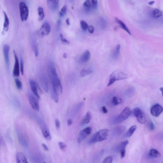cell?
I'll return each mask as SVG.
<instances>
[{"instance_id":"46","label":"cell","mask_w":163,"mask_h":163,"mask_svg":"<svg viewBox=\"0 0 163 163\" xmlns=\"http://www.w3.org/2000/svg\"><path fill=\"white\" fill-rule=\"evenodd\" d=\"M102 110L103 112L105 114H106L108 112V110L106 106H103L102 107Z\"/></svg>"},{"instance_id":"37","label":"cell","mask_w":163,"mask_h":163,"mask_svg":"<svg viewBox=\"0 0 163 163\" xmlns=\"http://www.w3.org/2000/svg\"><path fill=\"white\" fill-rule=\"evenodd\" d=\"M120 44L117 45L114 52V57H117L119 56L120 53Z\"/></svg>"},{"instance_id":"17","label":"cell","mask_w":163,"mask_h":163,"mask_svg":"<svg viewBox=\"0 0 163 163\" xmlns=\"http://www.w3.org/2000/svg\"><path fill=\"white\" fill-rule=\"evenodd\" d=\"M4 16V22L2 33H5L8 31L10 24L9 20L6 12L3 11Z\"/></svg>"},{"instance_id":"3","label":"cell","mask_w":163,"mask_h":163,"mask_svg":"<svg viewBox=\"0 0 163 163\" xmlns=\"http://www.w3.org/2000/svg\"><path fill=\"white\" fill-rule=\"evenodd\" d=\"M131 113V110L128 107H126L118 116L115 117L112 120V124H119L123 121L127 120L129 117Z\"/></svg>"},{"instance_id":"27","label":"cell","mask_w":163,"mask_h":163,"mask_svg":"<svg viewBox=\"0 0 163 163\" xmlns=\"http://www.w3.org/2000/svg\"><path fill=\"white\" fill-rule=\"evenodd\" d=\"M93 70L90 69H83L80 72V75L82 78H84L90 75L93 72Z\"/></svg>"},{"instance_id":"16","label":"cell","mask_w":163,"mask_h":163,"mask_svg":"<svg viewBox=\"0 0 163 163\" xmlns=\"http://www.w3.org/2000/svg\"><path fill=\"white\" fill-rule=\"evenodd\" d=\"M59 1H48L47 5L49 9L53 12L57 11L59 7Z\"/></svg>"},{"instance_id":"26","label":"cell","mask_w":163,"mask_h":163,"mask_svg":"<svg viewBox=\"0 0 163 163\" xmlns=\"http://www.w3.org/2000/svg\"><path fill=\"white\" fill-rule=\"evenodd\" d=\"M16 157L19 159L22 163H28L27 158L22 152H18L16 154Z\"/></svg>"},{"instance_id":"34","label":"cell","mask_w":163,"mask_h":163,"mask_svg":"<svg viewBox=\"0 0 163 163\" xmlns=\"http://www.w3.org/2000/svg\"><path fill=\"white\" fill-rule=\"evenodd\" d=\"M15 82L18 89L22 90V85L21 81L17 78H15Z\"/></svg>"},{"instance_id":"21","label":"cell","mask_w":163,"mask_h":163,"mask_svg":"<svg viewBox=\"0 0 163 163\" xmlns=\"http://www.w3.org/2000/svg\"><path fill=\"white\" fill-rule=\"evenodd\" d=\"M126 127L124 126H120L117 127L113 129L112 134L115 136H119L121 135L126 129Z\"/></svg>"},{"instance_id":"13","label":"cell","mask_w":163,"mask_h":163,"mask_svg":"<svg viewBox=\"0 0 163 163\" xmlns=\"http://www.w3.org/2000/svg\"><path fill=\"white\" fill-rule=\"evenodd\" d=\"M39 80L42 88L46 93H48L49 89L48 83L45 76L43 74H41L39 76Z\"/></svg>"},{"instance_id":"35","label":"cell","mask_w":163,"mask_h":163,"mask_svg":"<svg viewBox=\"0 0 163 163\" xmlns=\"http://www.w3.org/2000/svg\"><path fill=\"white\" fill-rule=\"evenodd\" d=\"M134 91H135V89L133 88H130L128 89V90L126 91V94L128 97H131L132 96Z\"/></svg>"},{"instance_id":"7","label":"cell","mask_w":163,"mask_h":163,"mask_svg":"<svg viewBox=\"0 0 163 163\" xmlns=\"http://www.w3.org/2000/svg\"><path fill=\"white\" fill-rule=\"evenodd\" d=\"M133 115L135 117L138 122L141 124L146 122L145 116L142 110L139 108H135L133 109L132 111Z\"/></svg>"},{"instance_id":"8","label":"cell","mask_w":163,"mask_h":163,"mask_svg":"<svg viewBox=\"0 0 163 163\" xmlns=\"http://www.w3.org/2000/svg\"><path fill=\"white\" fill-rule=\"evenodd\" d=\"M51 30V25L48 22H45L38 31V36L40 37H43L44 36L48 35L50 32Z\"/></svg>"},{"instance_id":"14","label":"cell","mask_w":163,"mask_h":163,"mask_svg":"<svg viewBox=\"0 0 163 163\" xmlns=\"http://www.w3.org/2000/svg\"><path fill=\"white\" fill-rule=\"evenodd\" d=\"M29 83L32 91L34 95L38 99H40V97L38 89H40V88L39 87L38 84L36 83L35 81L32 79L29 80Z\"/></svg>"},{"instance_id":"50","label":"cell","mask_w":163,"mask_h":163,"mask_svg":"<svg viewBox=\"0 0 163 163\" xmlns=\"http://www.w3.org/2000/svg\"><path fill=\"white\" fill-rule=\"evenodd\" d=\"M63 57L64 58H66L67 57V55L66 53H64L63 55Z\"/></svg>"},{"instance_id":"45","label":"cell","mask_w":163,"mask_h":163,"mask_svg":"<svg viewBox=\"0 0 163 163\" xmlns=\"http://www.w3.org/2000/svg\"><path fill=\"white\" fill-rule=\"evenodd\" d=\"M42 146L43 147V149L45 151H49V149L48 146H47L46 144L44 143H42Z\"/></svg>"},{"instance_id":"32","label":"cell","mask_w":163,"mask_h":163,"mask_svg":"<svg viewBox=\"0 0 163 163\" xmlns=\"http://www.w3.org/2000/svg\"><path fill=\"white\" fill-rule=\"evenodd\" d=\"M32 41V46L34 53H35V56L36 57H37L38 55L39 52L37 44L36 41H35L33 40Z\"/></svg>"},{"instance_id":"51","label":"cell","mask_w":163,"mask_h":163,"mask_svg":"<svg viewBox=\"0 0 163 163\" xmlns=\"http://www.w3.org/2000/svg\"><path fill=\"white\" fill-rule=\"evenodd\" d=\"M160 91H162V96L163 97V87L160 88Z\"/></svg>"},{"instance_id":"10","label":"cell","mask_w":163,"mask_h":163,"mask_svg":"<svg viewBox=\"0 0 163 163\" xmlns=\"http://www.w3.org/2000/svg\"><path fill=\"white\" fill-rule=\"evenodd\" d=\"M35 97L34 95L30 93L29 95V101L32 108L35 111H39L40 110V105Z\"/></svg>"},{"instance_id":"22","label":"cell","mask_w":163,"mask_h":163,"mask_svg":"<svg viewBox=\"0 0 163 163\" xmlns=\"http://www.w3.org/2000/svg\"><path fill=\"white\" fill-rule=\"evenodd\" d=\"M91 119V113L88 112L86 113L85 116L83 117L81 121V125L83 126L88 124L90 122Z\"/></svg>"},{"instance_id":"25","label":"cell","mask_w":163,"mask_h":163,"mask_svg":"<svg viewBox=\"0 0 163 163\" xmlns=\"http://www.w3.org/2000/svg\"><path fill=\"white\" fill-rule=\"evenodd\" d=\"M115 20L116 22L119 24L121 27L124 30L126 31L130 35H131V33L130 31L128 28L127 27V26L125 24V23H124L121 20L118 19L117 18H115Z\"/></svg>"},{"instance_id":"39","label":"cell","mask_w":163,"mask_h":163,"mask_svg":"<svg viewBox=\"0 0 163 163\" xmlns=\"http://www.w3.org/2000/svg\"><path fill=\"white\" fill-rule=\"evenodd\" d=\"M20 71L22 75H23L24 73V65L22 58H20Z\"/></svg>"},{"instance_id":"15","label":"cell","mask_w":163,"mask_h":163,"mask_svg":"<svg viewBox=\"0 0 163 163\" xmlns=\"http://www.w3.org/2000/svg\"><path fill=\"white\" fill-rule=\"evenodd\" d=\"M163 111V108L161 105L158 104L154 105L151 109L152 115L156 117L159 116Z\"/></svg>"},{"instance_id":"20","label":"cell","mask_w":163,"mask_h":163,"mask_svg":"<svg viewBox=\"0 0 163 163\" xmlns=\"http://www.w3.org/2000/svg\"><path fill=\"white\" fill-rule=\"evenodd\" d=\"M128 143V140H126L122 142L120 145L119 148L120 151L121 157L122 158H124L125 156L126 148Z\"/></svg>"},{"instance_id":"5","label":"cell","mask_w":163,"mask_h":163,"mask_svg":"<svg viewBox=\"0 0 163 163\" xmlns=\"http://www.w3.org/2000/svg\"><path fill=\"white\" fill-rule=\"evenodd\" d=\"M37 121L44 138L47 140H51V137L50 132L45 122L41 118H38Z\"/></svg>"},{"instance_id":"53","label":"cell","mask_w":163,"mask_h":163,"mask_svg":"<svg viewBox=\"0 0 163 163\" xmlns=\"http://www.w3.org/2000/svg\"><path fill=\"white\" fill-rule=\"evenodd\" d=\"M43 163H47L45 162H44Z\"/></svg>"},{"instance_id":"29","label":"cell","mask_w":163,"mask_h":163,"mask_svg":"<svg viewBox=\"0 0 163 163\" xmlns=\"http://www.w3.org/2000/svg\"><path fill=\"white\" fill-rule=\"evenodd\" d=\"M122 99L117 97H113L112 99V104L114 106H116L122 102Z\"/></svg>"},{"instance_id":"48","label":"cell","mask_w":163,"mask_h":163,"mask_svg":"<svg viewBox=\"0 0 163 163\" xmlns=\"http://www.w3.org/2000/svg\"><path fill=\"white\" fill-rule=\"evenodd\" d=\"M66 23L68 25H70V20L69 18H67L66 20Z\"/></svg>"},{"instance_id":"1","label":"cell","mask_w":163,"mask_h":163,"mask_svg":"<svg viewBox=\"0 0 163 163\" xmlns=\"http://www.w3.org/2000/svg\"><path fill=\"white\" fill-rule=\"evenodd\" d=\"M49 70L52 83V90L58 95L62 93V88L61 81L57 72L56 68L53 63H49Z\"/></svg>"},{"instance_id":"52","label":"cell","mask_w":163,"mask_h":163,"mask_svg":"<svg viewBox=\"0 0 163 163\" xmlns=\"http://www.w3.org/2000/svg\"><path fill=\"white\" fill-rule=\"evenodd\" d=\"M16 160L17 163H22L20 161V160H19V159L18 158L16 157Z\"/></svg>"},{"instance_id":"12","label":"cell","mask_w":163,"mask_h":163,"mask_svg":"<svg viewBox=\"0 0 163 163\" xmlns=\"http://www.w3.org/2000/svg\"><path fill=\"white\" fill-rule=\"evenodd\" d=\"M13 53L14 56L15 62L13 74L14 77H19L20 74L19 62L16 52L14 51Z\"/></svg>"},{"instance_id":"11","label":"cell","mask_w":163,"mask_h":163,"mask_svg":"<svg viewBox=\"0 0 163 163\" xmlns=\"http://www.w3.org/2000/svg\"><path fill=\"white\" fill-rule=\"evenodd\" d=\"M92 131V128L90 127H87L84 129L80 132L78 137L79 142L81 143L87 137L91 134Z\"/></svg>"},{"instance_id":"33","label":"cell","mask_w":163,"mask_h":163,"mask_svg":"<svg viewBox=\"0 0 163 163\" xmlns=\"http://www.w3.org/2000/svg\"><path fill=\"white\" fill-rule=\"evenodd\" d=\"M67 11V6L64 5L63 6L60 10L59 12L60 16L61 17H63L66 14Z\"/></svg>"},{"instance_id":"41","label":"cell","mask_w":163,"mask_h":163,"mask_svg":"<svg viewBox=\"0 0 163 163\" xmlns=\"http://www.w3.org/2000/svg\"><path fill=\"white\" fill-rule=\"evenodd\" d=\"M55 126L57 129L58 130L61 127V123L59 120L57 119L55 120Z\"/></svg>"},{"instance_id":"38","label":"cell","mask_w":163,"mask_h":163,"mask_svg":"<svg viewBox=\"0 0 163 163\" xmlns=\"http://www.w3.org/2000/svg\"><path fill=\"white\" fill-rule=\"evenodd\" d=\"M113 160L112 156H107L103 161L102 163H112Z\"/></svg>"},{"instance_id":"2","label":"cell","mask_w":163,"mask_h":163,"mask_svg":"<svg viewBox=\"0 0 163 163\" xmlns=\"http://www.w3.org/2000/svg\"><path fill=\"white\" fill-rule=\"evenodd\" d=\"M108 132L109 130L106 129L99 130L92 137L89 141V143L92 144L106 140Z\"/></svg>"},{"instance_id":"24","label":"cell","mask_w":163,"mask_h":163,"mask_svg":"<svg viewBox=\"0 0 163 163\" xmlns=\"http://www.w3.org/2000/svg\"><path fill=\"white\" fill-rule=\"evenodd\" d=\"M137 129V127L136 125H134L131 127L128 130V132L126 133L124 136H123V138H128L130 137L133 135V133L135 132Z\"/></svg>"},{"instance_id":"31","label":"cell","mask_w":163,"mask_h":163,"mask_svg":"<svg viewBox=\"0 0 163 163\" xmlns=\"http://www.w3.org/2000/svg\"><path fill=\"white\" fill-rule=\"evenodd\" d=\"M51 96L53 99V100L54 101L58 103L59 101V97L58 95L54 91L51 90Z\"/></svg>"},{"instance_id":"43","label":"cell","mask_w":163,"mask_h":163,"mask_svg":"<svg viewBox=\"0 0 163 163\" xmlns=\"http://www.w3.org/2000/svg\"><path fill=\"white\" fill-rule=\"evenodd\" d=\"M148 127L149 129L151 131H153L155 127L154 124L151 121L149 123Z\"/></svg>"},{"instance_id":"4","label":"cell","mask_w":163,"mask_h":163,"mask_svg":"<svg viewBox=\"0 0 163 163\" xmlns=\"http://www.w3.org/2000/svg\"><path fill=\"white\" fill-rule=\"evenodd\" d=\"M128 78V76L126 74L120 71H115L110 75L107 86L111 85L115 81L125 80Z\"/></svg>"},{"instance_id":"28","label":"cell","mask_w":163,"mask_h":163,"mask_svg":"<svg viewBox=\"0 0 163 163\" xmlns=\"http://www.w3.org/2000/svg\"><path fill=\"white\" fill-rule=\"evenodd\" d=\"M38 11L39 15L38 20H42L44 19L45 16L43 8L41 7H39L38 8Z\"/></svg>"},{"instance_id":"40","label":"cell","mask_w":163,"mask_h":163,"mask_svg":"<svg viewBox=\"0 0 163 163\" xmlns=\"http://www.w3.org/2000/svg\"><path fill=\"white\" fill-rule=\"evenodd\" d=\"M60 149L62 151H64L67 148L66 144L62 142H60L58 143Z\"/></svg>"},{"instance_id":"30","label":"cell","mask_w":163,"mask_h":163,"mask_svg":"<svg viewBox=\"0 0 163 163\" xmlns=\"http://www.w3.org/2000/svg\"><path fill=\"white\" fill-rule=\"evenodd\" d=\"M162 14V13L161 11L156 9H154L152 12V15L154 17L156 18H158L161 17Z\"/></svg>"},{"instance_id":"6","label":"cell","mask_w":163,"mask_h":163,"mask_svg":"<svg viewBox=\"0 0 163 163\" xmlns=\"http://www.w3.org/2000/svg\"><path fill=\"white\" fill-rule=\"evenodd\" d=\"M19 7L21 20L22 22L27 20L29 13L27 5L25 2H21L19 4Z\"/></svg>"},{"instance_id":"9","label":"cell","mask_w":163,"mask_h":163,"mask_svg":"<svg viewBox=\"0 0 163 163\" xmlns=\"http://www.w3.org/2000/svg\"><path fill=\"white\" fill-rule=\"evenodd\" d=\"M10 47L8 44H5L3 47V52L5 63L8 72H9L10 66L9 51Z\"/></svg>"},{"instance_id":"49","label":"cell","mask_w":163,"mask_h":163,"mask_svg":"<svg viewBox=\"0 0 163 163\" xmlns=\"http://www.w3.org/2000/svg\"><path fill=\"white\" fill-rule=\"evenodd\" d=\"M155 1H152L149 2V4L150 5H152L154 3Z\"/></svg>"},{"instance_id":"47","label":"cell","mask_w":163,"mask_h":163,"mask_svg":"<svg viewBox=\"0 0 163 163\" xmlns=\"http://www.w3.org/2000/svg\"><path fill=\"white\" fill-rule=\"evenodd\" d=\"M72 120L71 119H69L67 120V125L68 126H70L72 125Z\"/></svg>"},{"instance_id":"36","label":"cell","mask_w":163,"mask_h":163,"mask_svg":"<svg viewBox=\"0 0 163 163\" xmlns=\"http://www.w3.org/2000/svg\"><path fill=\"white\" fill-rule=\"evenodd\" d=\"M81 27L82 29L84 30H88L89 26L85 21L81 20L80 22Z\"/></svg>"},{"instance_id":"44","label":"cell","mask_w":163,"mask_h":163,"mask_svg":"<svg viewBox=\"0 0 163 163\" xmlns=\"http://www.w3.org/2000/svg\"><path fill=\"white\" fill-rule=\"evenodd\" d=\"M88 30L89 33L93 34L94 31V28L93 26H89Z\"/></svg>"},{"instance_id":"19","label":"cell","mask_w":163,"mask_h":163,"mask_svg":"<svg viewBox=\"0 0 163 163\" xmlns=\"http://www.w3.org/2000/svg\"><path fill=\"white\" fill-rule=\"evenodd\" d=\"M83 6L85 9L88 11L95 10L98 6L94 5L90 0H87L84 2Z\"/></svg>"},{"instance_id":"42","label":"cell","mask_w":163,"mask_h":163,"mask_svg":"<svg viewBox=\"0 0 163 163\" xmlns=\"http://www.w3.org/2000/svg\"><path fill=\"white\" fill-rule=\"evenodd\" d=\"M60 39H61V40L64 43H69L70 42L69 41H68L67 39H66L64 35H62V34H60Z\"/></svg>"},{"instance_id":"18","label":"cell","mask_w":163,"mask_h":163,"mask_svg":"<svg viewBox=\"0 0 163 163\" xmlns=\"http://www.w3.org/2000/svg\"><path fill=\"white\" fill-rule=\"evenodd\" d=\"M91 57V54L90 51L88 50H86L81 55L80 61L82 63H86L90 60Z\"/></svg>"},{"instance_id":"23","label":"cell","mask_w":163,"mask_h":163,"mask_svg":"<svg viewBox=\"0 0 163 163\" xmlns=\"http://www.w3.org/2000/svg\"><path fill=\"white\" fill-rule=\"evenodd\" d=\"M149 155V156L152 158H159L161 156V154L160 152L154 149H152L150 150Z\"/></svg>"}]
</instances>
